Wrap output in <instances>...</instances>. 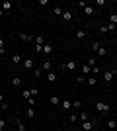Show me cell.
I'll return each instance as SVG.
<instances>
[{"label":"cell","mask_w":117,"mask_h":131,"mask_svg":"<svg viewBox=\"0 0 117 131\" xmlns=\"http://www.w3.org/2000/svg\"><path fill=\"white\" fill-rule=\"evenodd\" d=\"M76 80H78V82H84V80H86V77H84V74H78Z\"/></svg>","instance_id":"8d00e7d4"},{"label":"cell","mask_w":117,"mask_h":131,"mask_svg":"<svg viewBox=\"0 0 117 131\" xmlns=\"http://www.w3.org/2000/svg\"><path fill=\"white\" fill-rule=\"evenodd\" d=\"M4 127H6V119H4V117H0V131H4Z\"/></svg>","instance_id":"f1b7e54d"},{"label":"cell","mask_w":117,"mask_h":131,"mask_svg":"<svg viewBox=\"0 0 117 131\" xmlns=\"http://www.w3.org/2000/svg\"><path fill=\"white\" fill-rule=\"evenodd\" d=\"M2 53H6V51H4V39H0V55H2Z\"/></svg>","instance_id":"d6a6232c"},{"label":"cell","mask_w":117,"mask_h":131,"mask_svg":"<svg viewBox=\"0 0 117 131\" xmlns=\"http://www.w3.org/2000/svg\"><path fill=\"white\" fill-rule=\"evenodd\" d=\"M49 102H51L53 106H57V104H59V96H51V98H49Z\"/></svg>","instance_id":"484cf974"},{"label":"cell","mask_w":117,"mask_h":131,"mask_svg":"<svg viewBox=\"0 0 117 131\" xmlns=\"http://www.w3.org/2000/svg\"><path fill=\"white\" fill-rule=\"evenodd\" d=\"M22 96H23V98H25V100L33 98V96H31V90H23V92H22Z\"/></svg>","instance_id":"ac0fdd59"},{"label":"cell","mask_w":117,"mask_h":131,"mask_svg":"<svg viewBox=\"0 0 117 131\" xmlns=\"http://www.w3.org/2000/svg\"><path fill=\"white\" fill-rule=\"evenodd\" d=\"M115 127H117V121L115 119H109V121H107V129H109V131L115 129Z\"/></svg>","instance_id":"8fae6325"},{"label":"cell","mask_w":117,"mask_h":131,"mask_svg":"<svg viewBox=\"0 0 117 131\" xmlns=\"http://www.w3.org/2000/svg\"><path fill=\"white\" fill-rule=\"evenodd\" d=\"M43 53H47V55L53 53V45L51 43H43Z\"/></svg>","instance_id":"8992f818"},{"label":"cell","mask_w":117,"mask_h":131,"mask_svg":"<svg viewBox=\"0 0 117 131\" xmlns=\"http://www.w3.org/2000/svg\"><path fill=\"white\" fill-rule=\"evenodd\" d=\"M18 37L22 39V41H28V43H29V41H31V39H33V41H35V37H31V35H28V33H20Z\"/></svg>","instance_id":"277c9868"},{"label":"cell","mask_w":117,"mask_h":131,"mask_svg":"<svg viewBox=\"0 0 117 131\" xmlns=\"http://www.w3.org/2000/svg\"><path fill=\"white\" fill-rule=\"evenodd\" d=\"M98 55H100V57H106V55H107V51H106V47H103V45L98 49Z\"/></svg>","instance_id":"603a6c76"},{"label":"cell","mask_w":117,"mask_h":131,"mask_svg":"<svg viewBox=\"0 0 117 131\" xmlns=\"http://www.w3.org/2000/svg\"><path fill=\"white\" fill-rule=\"evenodd\" d=\"M0 16H4V10H2V8H0Z\"/></svg>","instance_id":"f35d334b"},{"label":"cell","mask_w":117,"mask_h":131,"mask_svg":"<svg viewBox=\"0 0 117 131\" xmlns=\"http://www.w3.org/2000/svg\"><path fill=\"white\" fill-rule=\"evenodd\" d=\"M113 77H115V69H111V71H103V80H106V82H111Z\"/></svg>","instance_id":"6da1fadb"},{"label":"cell","mask_w":117,"mask_h":131,"mask_svg":"<svg viewBox=\"0 0 117 131\" xmlns=\"http://www.w3.org/2000/svg\"><path fill=\"white\" fill-rule=\"evenodd\" d=\"M41 69L43 71H51V61H45L43 65H41Z\"/></svg>","instance_id":"ffe728a7"},{"label":"cell","mask_w":117,"mask_h":131,"mask_svg":"<svg viewBox=\"0 0 117 131\" xmlns=\"http://www.w3.org/2000/svg\"><path fill=\"white\" fill-rule=\"evenodd\" d=\"M47 80H49V82H55L57 80V74H55V72H49V74H47Z\"/></svg>","instance_id":"cb8c5ba5"},{"label":"cell","mask_w":117,"mask_h":131,"mask_svg":"<svg viewBox=\"0 0 117 131\" xmlns=\"http://www.w3.org/2000/svg\"><path fill=\"white\" fill-rule=\"evenodd\" d=\"M86 80H88V84H90V86H94V84H98V80H96V77H88V78H86Z\"/></svg>","instance_id":"d4e9b609"},{"label":"cell","mask_w":117,"mask_h":131,"mask_svg":"<svg viewBox=\"0 0 117 131\" xmlns=\"http://www.w3.org/2000/svg\"><path fill=\"white\" fill-rule=\"evenodd\" d=\"M94 125H96V121H92V119L82 121V129L84 131H92V129H94Z\"/></svg>","instance_id":"7a4b0ae2"},{"label":"cell","mask_w":117,"mask_h":131,"mask_svg":"<svg viewBox=\"0 0 117 131\" xmlns=\"http://www.w3.org/2000/svg\"><path fill=\"white\" fill-rule=\"evenodd\" d=\"M12 63H14V65H20V63H22V57H20L18 53H14L12 55Z\"/></svg>","instance_id":"52a82bcc"},{"label":"cell","mask_w":117,"mask_h":131,"mask_svg":"<svg viewBox=\"0 0 117 131\" xmlns=\"http://www.w3.org/2000/svg\"><path fill=\"white\" fill-rule=\"evenodd\" d=\"M78 119H80V121H88V119H90V114L82 112V114H78Z\"/></svg>","instance_id":"ba28073f"},{"label":"cell","mask_w":117,"mask_h":131,"mask_svg":"<svg viewBox=\"0 0 117 131\" xmlns=\"http://www.w3.org/2000/svg\"><path fill=\"white\" fill-rule=\"evenodd\" d=\"M0 8H2V10H12V2H2V6H0Z\"/></svg>","instance_id":"9a60e30c"},{"label":"cell","mask_w":117,"mask_h":131,"mask_svg":"<svg viewBox=\"0 0 117 131\" xmlns=\"http://www.w3.org/2000/svg\"><path fill=\"white\" fill-rule=\"evenodd\" d=\"M20 84H22V78H20V77H14V78H12V86H20Z\"/></svg>","instance_id":"4fadbf2b"},{"label":"cell","mask_w":117,"mask_h":131,"mask_svg":"<svg viewBox=\"0 0 117 131\" xmlns=\"http://www.w3.org/2000/svg\"><path fill=\"white\" fill-rule=\"evenodd\" d=\"M62 20H67V22H70V20H72V14H70L68 10H64V14H62Z\"/></svg>","instance_id":"7c38bea8"},{"label":"cell","mask_w":117,"mask_h":131,"mask_svg":"<svg viewBox=\"0 0 117 131\" xmlns=\"http://www.w3.org/2000/svg\"><path fill=\"white\" fill-rule=\"evenodd\" d=\"M2 102H4V96H2V94H0V104H2Z\"/></svg>","instance_id":"74e56055"},{"label":"cell","mask_w":117,"mask_h":131,"mask_svg":"<svg viewBox=\"0 0 117 131\" xmlns=\"http://www.w3.org/2000/svg\"><path fill=\"white\" fill-rule=\"evenodd\" d=\"M23 67H25V69H31V67H33V59H25L23 61Z\"/></svg>","instance_id":"5bb4252c"},{"label":"cell","mask_w":117,"mask_h":131,"mask_svg":"<svg viewBox=\"0 0 117 131\" xmlns=\"http://www.w3.org/2000/svg\"><path fill=\"white\" fill-rule=\"evenodd\" d=\"M68 119L72 121V123H76V121H78V115H74V114H72V115H70V117H68Z\"/></svg>","instance_id":"836d02e7"},{"label":"cell","mask_w":117,"mask_h":131,"mask_svg":"<svg viewBox=\"0 0 117 131\" xmlns=\"http://www.w3.org/2000/svg\"><path fill=\"white\" fill-rule=\"evenodd\" d=\"M16 125H18V129H20V131H25V125H23L22 119H16Z\"/></svg>","instance_id":"2e32d148"},{"label":"cell","mask_w":117,"mask_h":131,"mask_svg":"<svg viewBox=\"0 0 117 131\" xmlns=\"http://www.w3.org/2000/svg\"><path fill=\"white\" fill-rule=\"evenodd\" d=\"M35 45H43V35H39V37H35Z\"/></svg>","instance_id":"83f0119b"},{"label":"cell","mask_w":117,"mask_h":131,"mask_svg":"<svg viewBox=\"0 0 117 131\" xmlns=\"http://www.w3.org/2000/svg\"><path fill=\"white\" fill-rule=\"evenodd\" d=\"M106 27H107V31H113V29H115V26H113V24H107Z\"/></svg>","instance_id":"d590c367"},{"label":"cell","mask_w":117,"mask_h":131,"mask_svg":"<svg viewBox=\"0 0 117 131\" xmlns=\"http://www.w3.org/2000/svg\"><path fill=\"white\" fill-rule=\"evenodd\" d=\"M72 106H74V108H82V102H80V100H74Z\"/></svg>","instance_id":"4dcf8cb0"},{"label":"cell","mask_w":117,"mask_h":131,"mask_svg":"<svg viewBox=\"0 0 117 131\" xmlns=\"http://www.w3.org/2000/svg\"><path fill=\"white\" fill-rule=\"evenodd\" d=\"M43 51V45H35V53H41Z\"/></svg>","instance_id":"e575fe53"},{"label":"cell","mask_w":117,"mask_h":131,"mask_svg":"<svg viewBox=\"0 0 117 131\" xmlns=\"http://www.w3.org/2000/svg\"><path fill=\"white\" fill-rule=\"evenodd\" d=\"M109 24H113V26H117V14L113 12L111 16H109Z\"/></svg>","instance_id":"e0dca14e"},{"label":"cell","mask_w":117,"mask_h":131,"mask_svg":"<svg viewBox=\"0 0 117 131\" xmlns=\"http://www.w3.org/2000/svg\"><path fill=\"white\" fill-rule=\"evenodd\" d=\"M53 12H55V16H62V14H64V10H62L61 6H57V8H55Z\"/></svg>","instance_id":"d6986e66"},{"label":"cell","mask_w":117,"mask_h":131,"mask_svg":"<svg viewBox=\"0 0 117 131\" xmlns=\"http://www.w3.org/2000/svg\"><path fill=\"white\" fill-rule=\"evenodd\" d=\"M88 67H92V69L96 67V59H94V57H90V63H88Z\"/></svg>","instance_id":"1f68e13d"},{"label":"cell","mask_w":117,"mask_h":131,"mask_svg":"<svg viewBox=\"0 0 117 131\" xmlns=\"http://www.w3.org/2000/svg\"><path fill=\"white\" fill-rule=\"evenodd\" d=\"M76 37L78 39H84V37H86V31H84V29H78V31H76Z\"/></svg>","instance_id":"7402d4cb"},{"label":"cell","mask_w":117,"mask_h":131,"mask_svg":"<svg viewBox=\"0 0 117 131\" xmlns=\"http://www.w3.org/2000/svg\"><path fill=\"white\" fill-rule=\"evenodd\" d=\"M96 108H98V112H109V104L107 102H98Z\"/></svg>","instance_id":"3957f363"},{"label":"cell","mask_w":117,"mask_h":131,"mask_svg":"<svg viewBox=\"0 0 117 131\" xmlns=\"http://www.w3.org/2000/svg\"><path fill=\"white\" fill-rule=\"evenodd\" d=\"M62 69H70V71H72V69H76V63H74V61H68L67 65H62Z\"/></svg>","instance_id":"9c48e42d"},{"label":"cell","mask_w":117,"mask_h":131,"mask_svg":"<svg viewBox=\"0 0 117 131\" xmlns=\"http://www.w3.org/2000/svg\"><path fill=\"white\" fill-rule=\"evenodd\" d=\"M100 47H101V43H100V41H96V43L92 45V51H98V49H100Z\"/></svg>","instance_id":"f546056e"},{"label":"cell","mask_w":117,"mask_h":131,"mask_svg":"<svg viewBox=\"0 0 117 131\" xmlns=\"http://www.w3.org/2000/svg\"><path fill=\"white\" fill-rule=\"evenodd\" d=\"M84 12L90 16V14H94V8H92V6H86V8H84Z\"/></svg>","instance_id":"4316f807"},{"label":"cell","mask_w":117,"mask_h":131,"mask_svg":"<svg viewBox=\"0 0 117 131\" xmlns=\"http://www.w3.org/2000/svg\"><path fill=\"white\" fill-rule=\"evenodd\" d=\"M25 115H28L29 119H33V117H35V110H33V108H29V110H28V114H25Z\"/></svg>","instance_id":"44dd1931"},{"label":"cell","mask_w":117,"mask_h":131,"mask_svg":"<svg viewBox=\"0 0 117 131\" xmlns=\"http://www.w3.org/2000/svg\"><path fill=\"white\" fill-rule=\"evenodd\" d=\"M80 69H82V74H84V77H88L90 72H92V69H90L88 65H84V67H80Z\"/></svg>","instance_id":"30bf717a"},{"label":"cell","mask_w":117,"mask_h":131,"mask_svg":"<svg viewBox=\"0 0 117 131\" xmlns=\"http://www.w3.org/2000/svg\"><path fill=\"white\" fill-rule=\"evenodd\" d=\"M61 106H62V110H70L72 108V102H70V100H62Z\"/></svg>","instance_id":"5b68a950"},{"label":"cell","mask_w":117,"mask_h":131,"mask_svg":"<svg viewBox=\"0 0 117 131\" xmlns=\"http://www.w3.org/2000/svg\"><path fill=\"white\" fill-rule=\"evenodd\" d=\"M0 6H2V2H0Z\"/></svg>","instance_id":"ab89813d"}]
</instances>
